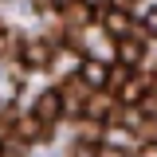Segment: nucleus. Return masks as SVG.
Masks as SVG:
<instances>
[{"label":"nucleus","mask_w":157,"mask_h":157,"mask_svg":"<svg viewBox=\"0 0 157 157\" xmlns=\"http://www.w3.org/2000/svg\"><path fill=\"white\" fill-rule=\"evenodd\" d=\"M98 157H130V153H126V149H118V145H102Z\"/></svg>","instance_id":"obj_14"},{"label":"nucleus","mask_w":157,"mask_h":157,"mask_svg":"<svg viewBox=\"0 0 157 157\" xmlns=\"http://www.w3.org/2000/svg\"><path fill=\"white\" fill-rule=\"evenodd\" d=\"M0 36H4V24H0Z\"/></svg>","instance_id":"obj_18"},{"label":"nucleus","mask_w":157,"mask_h":157,"mask_svg":"<svg viewBox=\"0 0 157 157\" xmlns=\"http://www.w3.org/2000/svg\"><path fill=\"white\" fill-rule=\"evenodd\" d=\"M114 90H118V102L122 106H137V102H145V94H149L145 78L137 75V71H130V67L114 75Z\"/></svg>","instance_id":"obj_1"},{"label":"nucleus","mask_w":157,"mask_h":157,"mask_svg":"<svg viewBox=\"0 0 157 157\" xmlns=\"http://www.w3.org/2000/svg\"><path fill=\"white\" fill-rule=\"evenodd\" d=\"M141 32L157 36V8H145V12H141Z\"/></svg>","instance_id":"obj_11"},{"label":"nucleus","mask_w":157,"mask_h":157,"mask_svg":"<svg viewBox=\"0 0 157 157\" xmlns=\"http://www.w3.org/2000/svg\"><path fill=\"white\" fill-rule=\"evenodd\" d=\"M118 4H122V8H126V4H130V0H118Z\"/></svg>","instance_id":"obj_17"},{"label":"nucleus","mask_w":157,"mask_h":157,"mask_svg":"<svg viewBox=\"0 0 157 157\" xmlns=\"http://www.w3.org/2000/svg\"><path fill=\"white\" fill-rule=\"evenodd\" d=\"M118 94H106V90H94V94L82 102V118L86 122H106V126H114V118H118Z\"/></svg>","instance_id":"obj_2"},{"label":"nucleus","mask_w":157,"mask_h":157,"mask_svg":"<svg viewBox=\"0 0 157 157\" xmlns=\"http://www.w3.org/2000/svg\"><path fill=\"white\" fill-rule=\"evenodd\" d=\"M24 149H28V141L20 134H4L0 137V157H24Z\"/></svg>","instance_id":"obj_10"},{"label":"nucleus","mask_w":157,"mask_h":157,"mask_svg":"<svg viewBox=\"0 0 157 157\" xmlns=\"http://www.w3.org/2000/svg\"><path fill=\"white\" fill-rule=\"evenodd\" d=\"M32 8H36V12H51V8H55V0H32Z\"/></svg>","instance_id":"obj_15"},{"label":"nucleus","mask_w":157,"mask_h":157,"mask_svg":"<svg viewBox=\"0 0 157 157\" xmlns=\"http://www.w3.org/2000/svg\"><path fill=\"white\" fill-rule=\"evenodd\" d=\"M67 157H98V149L90 145V141H78V145H71V153Z\"/></svg>","instance_id":"obj_12"},{"label":"nucleus","mask_w":157,"mask_h":157,"mask_svg":"<svg viewBox=\"0 0 157 157\" xmlns=\"http://www.w3.org/2000/svg\"><path fill=\"white\" fill-rule=\"evenodd\" d=\"M78 78H82V82H86L90 90H106L114 75H110V63H106V59H98V55H86L82 63H78Z\"/></svg>","instance_id":"obj_6"},{"label":"nucleus","mask_w":157,"mask_h":157,"mask_svg":"<svg viewBox=\"0 0 157 157\" xmlns=\"http://www.w3.org/2000/svg\"><path fill=\"white\" fill-rule=\"evenodd\" d=\"M51 59H55V43L43 36V39H28L24 47H20V63L24 67H32V71H43V67H51Z\"/></svg>","instance_id":"obj_5"},{"label":"nucleus","mask_w":157,"mask_h":157,"mask_svg":"<svg viewBox=\"0 0 157 157\" xmlns=\"http://www.w3.org/2000/svg\"><path fill=\"white\" fill-rule=\"evenodd\" d=\"M134 157H157V141H141Z\"/></svg>","instance_id":"obj_13"},{"label":"nucleus","mask_w":157,"mask_h":157,"mask_svg":"<svg viewBox=\"0 0 157 157\" xmlns=\"http://www.w3.org/2000/svg\"><path fill=\"white\" fill-rule=\"evenodd\" d=\"M94 16V8H86L82 0H71V4H63V20H67V32H82L86 24Z\"/></svg>","instance_id":"obj_8"},{"label":"nucleus","mask_w":157,"mask_h":157,"mask_svg":"<svg viewBox=\"0 0 157 157\" xmlns=\"http://www.w3.org/2000/svg\"><path fill=\"white\" fill-rule=\"evenodd\" d=\"M16 134L24 137L28 145H32V141H43V137H51V126H43L36 114H28V118H20V122H16Z\"/></svg>","instance_id":"obj_9"},{"label":"nucleus","mask_w":157,"mask_h":157,"mask_svg":"<svg viewBox=\"0 0 157 157\" xmlns=\"http://www.w3.org/2000/svg\"><path fill=\"white\" fill-rule=\"evenodd\" d=\"M98 20H102V32H106V36H114V39L137 36L134 16H130V12H126L122 4H110V8H102V12H98Z\"/></svg>","instance_id":"obj_4"},{"label":"nucleus","mask_w":157,"mask_h":157,"mask_svg":"<svg viewBox=\"0 0 157 157\" xmlns=\"http://www.w3.org/2000/svg\"><path fill=\"white\" fill-rule=\"evenodd\" d=\"M63 110H67V94H63V86H47V90L36 98V110H32V114H36L43 126H55L59 118H63Z\"/></svg>","instance_id":"obj_3"},{"label":"nucleus","mask_w":157,"mask_h":157,"mask_svg":"<svg viewBox=\"0 0 157 157\" xmlns=\"http://www.w3.org/2000/svg\"><path fill=\"white\" fill-rule=\"evenodd\" d=\"M114 55L122 67H130V71H137L141 67V59H145V43H141V36H126L114 43Z\"/></svg>","instance_id":"obj_7"},{"label":"nucleus","mask_w":157,"mask_h":157,"mask_svg":"<svg viewBox=\"0 0 157 157\" xmlns=\"http://www.w3.org/2000/svg\"><path fill=\"white\" fill-rule=\"evenodd\" d=\"M86 8H94V12H102V8H110V0H82Z\"/></svg>","instance_id":"obj_16"}]
</instances>
